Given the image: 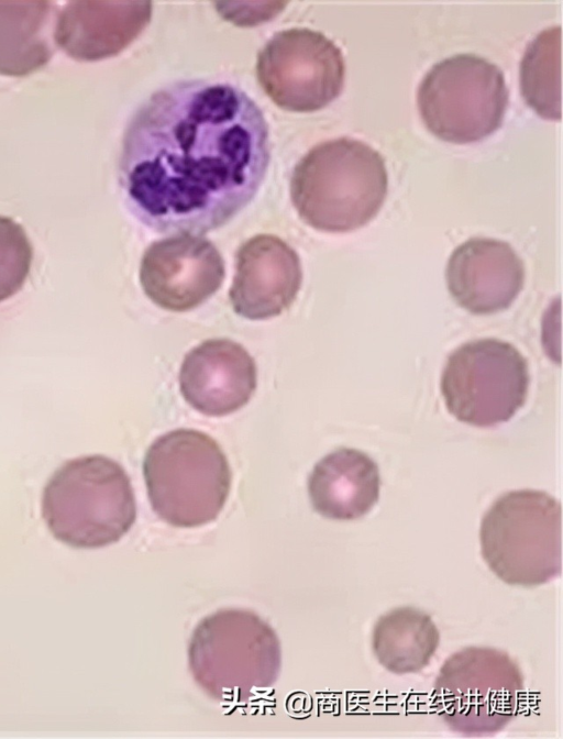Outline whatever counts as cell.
I'll return each mask as SVG.
<instances>
[{
  "instance_id": "cell-9",
  "label": "cell",
  "mask_w": 563,
  "mask_h": 739,
  "mask_svg": "<svg viewBox=\"0 0 563 739\" xmlns=\"http://www.w3.org/2000/svg\"><path fill=\"white\" fill-rule=\"evenodd\" d=\"M530 384L526 357L509 342L464 343L446 360L441 393L449 412L474 427L508 421L525 405Z\"/></svg>"
},
{
  "instance_id": "cell-7",
  "label": "cell",
  "mask_w": 563,
  "mask_h": 739,
  "mask_svg": "<svg viewBox=\"0 0 563 739\" xmlns=\"http://www.w3.org/2000/svg\"><path fill=\"white\" fill-rule=\"evenodd\" d=\"M523 692L521 669L507 652L471 646L454 652L441 665L432 705L454 732L486 737L515 719Z\"/></svg>"
},
{
  "instance_id": "cell-20",
  "label": "cell",
  "mask_w": 563,
  "mask_h": 739,
  "mask_svg": "<svg viewBox=\"0 0 563 739\" xmlns=\"http://www.w3.org/2000/svg\"><path fill=\"white\" fill-rule=\"evenodd\" d=\"M32 260L33 247L23 227L0 216V302L23 287Z\"/></svg>"
},
{
  "instance_id": "cell-10",
  "label": "cell",
  "mask_w": 563,
  "mask_h": 739,
  "mask_svg": "<svg viewBox=\"0 0 563 739\" xmlns=\"http://www.w3.org/2000/svg\"><path fill=\"white\" fill-rule=\"evenodd\" d=\"M256 77L279 108L311 112L335 99L344 85L342 49L309 27L276 32L257 54Z\"/></svg>"
},
{
  "instance_id": "cell-15",
  "label": "cell",
  "mask_w": 563,
  "mask_h": 739,
  "mask_svg": "<svg viewBox=\"0 0 563 739\" xmlns=\"http://www.w3.org/2000/svg\"><path fill=\"white\" fill-rule=\"evenodd\" d=\"M148 1H73L56 18L54 40L78 60L114 56L147 26Z\"/></svg>"
},
{
  "instance_id": "cell-4",
  "label": "cell",
  "mask_w": 563,
  "mask_h": 739,
  "mask_svg": "<svg viewBox=\"0 0 563 739\" xmlns=\"http://www.w3.org/2000/svg\"><path fill=\"white\" fill-rule=\"evenodd\" d=\"M188 666L196 684L212 699L246 702L276 683L282 669L279 638L252 610L220 609L195 627Z\"/></svg>"
},
{
  "instance_id": "cell-2",
  "label": "cell",
  "mask_w": 563,
  "mask_h": 739,
  "mask_svg": "<svg viewBox=\"0 0 563 739\" xmlns=\"http://www.w3.org/2000/svg\"><path fill=\"white\" fill-rule=\"evenodd\" d=\"M387 189L384 156L350 136L312 146L290 179V198L299 217L325 232H347L366 224L380 210Z\"/></svg>"
},
{
  "instance_id": "cell-11",
  "label": "cell",
  "mask_w": 563,
  "mask_h": 739,
  "mask_svg": "<svg viewBox=\"0 0 563 739\" xmlns=\"http://www.w3.org/2000/svg\"><path fill=\"white\" fill-rule=\"evenodd\" d=\"M224 262L214 244L179 234L153 242L140 265L144 294L158 307L184 312L203 304L221 286Z\"/></svg>"
},
{
  "instance_id": "cell-14",
  "label": "cell",
  "mask_w": 563,
  "mask_h": 739,
  "mask_svg": "<svg viewBox=\"0 0 563 739\" xmlns=\"http://www.w3.org/2000/svg\"><path fill=\"white\" fill-rule=\"evenodd\" d=\"M257 385L254 359L230 339H209L184 357L179 386L184 399L199 412L221 417L245 406Z\"/></svg>"
},
{
  "instance_id": "cell-16",
  "label": "cell",
  "mask_w": 563,
  "mask_h": 739,
  "mask_svg": "<svg viewBox=\"0 0 563 739\" xmlns=\"http://www.w3.org/2000/svg\"><path fill=\"white\" fill-rule=\"evenodd\" d=\"M377 464L364 452L340 448L323 456L308 477L312 508L340 521L355 520L372 510L379 498Z\"/></svg>"
},
{
  "instance_id": "cell-3",
  "label": "cell",
  "mask_w": 563,
  "mask_h": 739,
  "mask_svg": "<svg viewBox=\"0 0 563 739\" xmlns=\"http://www.w3.org/2000/svg\"><path fill=\"white\" fill-rule=\"evenodd\" d=\"M42 516L53 537L69 547L97 549L115 543L136 519L130 477L104 455L69 460L46 483Z\"/></svg>"
},
{
  "instance_id": "cell-13",
  "label": "cell",
  "mask_w": 563,
  "mask_h": 739,
  "mask_svg": "<svg viewBox=\"0 0 563 739\" xmlns=\"http://www.w3.org/2000/svg\"><path fill=\"white\" fill-rule=\"evenodd\" d=\"M301 282L302 269L296 251L276 235L257 234L236 252L229 298L239 316L265 320L291 306Z\"/></svg>"
},
{
  "instance_id": "cell-1",
  "label": "cell",
  "mask_w": 563,
  "mask_h": 739,
  "mask_svg": "<svg viewBox=\"0 0 563 739\" xmlns=\"http://www.w3.org/2000/svg\"><path fill=\"white\" fill-rule=\"evenodd\" d=\"M269 158L266 119L245 91L213 80H178L132 114L120 184L131 212L148 228L199 235L249 205Z\"/></svg>"
},
{
  "instance_id": "cell-18",
  "label": "cell",
  "mask_w": 563,
  "mask_h": 739,
  "mask_svg": "<svg viewBox=\"0 0 563 739\" xmlns=\"http://www.w3.org/2000/svg\"><path fill=\"white\" fill-rule=\"evenodd\" d=\"M440 631L431 616L415 607L382 615L372 631V650L380 665L395 674L417 673L433 658Z\"/></svg>"
},
{
  "instance_id": "cell-5",
  "label": "cell",
  "mask_w": 563,
  "mask_h": 739,
  "mask_svg": "<svg viewBox=\"0 0 563 739\" xmlns=\"http://www.w3.org/2000/svg\"><path fill=\"white\" fill-rule=\"evenodd\" d=\"M143 474L151 506L165 522L196 528L222 511L232 474L218 442L195 429H175L147 449Z\"/></svg>"
},
{
  "instance_id": "cell-17",
  "label": "cell",
  "mask_w": 563,
  "mask_h": 739,
  "mask_svg": "<svg viewBox=\"0 0 563 739\" xmlns=\"http://www.w3.org/2000/svg\"><path fill=\"white\" fill-rule=\"evenodd\" d=\"M54 8L51 1H0L1 75L25 76L47 64Z\"/></svg>"
},
{
  "instance_id": "cell-8",
  "label": "cell",
  "mask_w": 563,
  "mask_h": 739,
  "mask_svg": "<svg viewBox=\"0 0 563 739\" xmlns=\"http://www.w3.org/2000/svg\"><path fill=\"white\" fill-rule=\"evenodd\" d=\"M509 91L501 68L474 53H456L434 63L417 88L426 126L454 143L477 141L501 123Z\"/></svg>"
},
{
  "instance_id": "cell-12",
  "label": "cell",
  "mask_w": 563,
  "mask_h": 739,
  "mask_svg": "<svg viewBox=\"0 0 563 739\" xmlns=\"http://www.w3.org/2000/svg\"><path fill=\"white\" fill-rule=\"evenodd\" d=\"M525 264L506 241L473 236L451 253L446 287L455 302L474 315L507 309L525 284Z\"/></svg>"
},
{
  "instance_id": "cell-19",
  "label": "cell",
  "mask_w": 563,
  "mask_h": 739,
  "mask_svg": "<svg viewBox=\"0 0 563 739\" xmlns=\"http://www.w3.org/2000/svg\"><path fill=\"white\" fill-rule=\"evenodd\" d=\"M561 25L541 30L526 46L520 60V89L541 117L561 118Z\"/></svg>"
},
{
  "instance_id": "cell-6",
  "label": "cell",
  "mask_w": 563,
  "mask_h": 739,
  "mask_svg": "<svg viewBox=\"0 0 563 739\" xmlns=\"http://www.w3.org/2000/svg\"><path fill=\"white\" fill-rule=\"evenodd\" d=\"M561 539V504L542 490L507 492L481 521L482 558L509 585L533 587L559 576Z\"/></svg>"
}]
</instances>
